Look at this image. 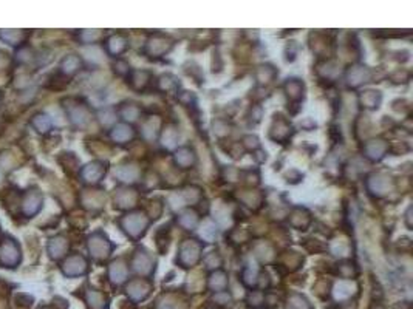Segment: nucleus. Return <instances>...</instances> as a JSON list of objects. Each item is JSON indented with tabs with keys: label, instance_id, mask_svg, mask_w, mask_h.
<instances>
[{
	"label": "nucleus",
	"instance_id": "7c9ffc66",
	"mask_svg": "<svg viewBox=\"0 0 413 309\" xmlns=\"http://www.w3.org/2000/svg\"><path fill=\"white\" fill-rule=\"evenodd\" d=\"M227 286V274L221 269H217L214 271L211 275H209V280H208V288L214 292H223Z\"/></svg>",
	"mask_w": 413,
	"mask_h": 309
},
{
	"label": "nucleus",
	"instance_id": "ea45409f",
	"mask_svg": "<svg viewBox=\"0 0 413 309\" xmlns=\"http://www.w3.org/2000/svg\"><path fill=\"white\" fill-rule=\"evenodd\" d=\"M159 127H161V124H159V122L153 124V116H150L147 121H144L143 128H141L144 138H146V139H153V138H156V136L159 135Z\"/></svg>",
	"mask_w": 413,
	"mask_h": 309
},
{
	"label": "nucleus",
	"instance_id": "a878e982",
	"mask_svg": "<svg viewBox=\"0 0 413 309\" xmlns=\"http://www.w3.org/2000/svg\"><path fill=\"white\" fill-rule=\"evenodd\" d=\"M382 102V95L378 90H365L359 95V104L365 110H376Z\"/></svg>",
	"mask_w": 413,
	"mask_h": 309
},
{
	"label": "nucleus",
	"instance_id": "4d7b16f0",
	"mask_svg": "<svg viewBox=\"0 0 413 309\" xmlns=\"http://www.w3.org/2000/svg\"><path fill=\"white\" fill-rule=\"evenodd\" d=\"M297 53H299V45L297 42H288V45L285 47V60L286 62H292L297 57Z\"/></svg>",
	"mask_w": 413,
	"mask_h": 309
},
{
	"label": "nucleus",
	"instance_id": "473e14b6",
	"mask_svg": "<svg viewBox=\"0 0 413 309\" xmlns=\"http://www.w3.org/2000/svg\"><path fill=\"white\" fill-rule=\"evenodd\" d=\"M159 135H161V144H163L164 148L170 150V148L176 147V142H178V138H180L176 127L166 125L161 131H159Z\"/></svg>",
	"mask_w": 413,
	"mask_h": 309
},
{
	"label": "nucleus",
	"instance_id": "49530a36",
	"mask_svg": "<svg viewBox=\"0 0 413 309\" xmlns=\"http://www.w3.org/2000/svg\"><path fill=\"white\" fill-rule=\"evenodd\" d=\"M240 144L245 150H249V151H256L257 148H260V141L256 135H245Z\"/></svg>",
	"mask_w": 413,
	"mask_h": 309
},
{
	"label": "nucleus",
	"instance_id": "a19ab883",
	"mask_svg": "<svg viewBox=\"0 0 413 309\" xmlns=\"http://www.w3.org/2000/svg\"><path fill=\"white\" fill-rule=\"evenodd\" d=\"M304 248L310 252V254H322L327 251V246L324 245L322 241L314 240V238H307L304 240Z\"/></svg>",
	"mask_w": 413,
	"mask_h": 309
},
{
	"label": "nucleus",
	"instance_id": "603ef678",
	"mask_svg": "<svg viewBox=\"0 0 413 309\" xmlns=\"http://www.w3.org/2000/svg\"><path fill=\"white\" fill-rule=\"evenodd\" d=\"M178 101L185 107H191V108L197 110V98L192 92H181L178 95Z\"/></svg>",
	"mask_w": 413,
	"mask_h": 309
},
{
	"label": "nucleus",
	"instance_id": "f704fd0d",
	"mask_svg": "<svg viewBox=\"0 0 413 309\" xmlns=\"http://www.w3.org/2000/svg\"><path fill=\"white\" fill-rule=\"evenodd\" d=\"M68 251V243L64 237H54L53 240H50L48 243V252L51 255V258L57 260L62 255H65V252Z\"/></svg>",
	"mask_w": 413,
	"mask_h": 309
},
{
	"label": "nucleus",
	"instance_id": "39448f33",
	"mask_svg": "<svg viewBox=\"0 0 413 309\" xmlns=\"http://www.w3.org/2000/svg\"><path fill=\"white\" fill-rule=\"evenodd\" d=\"M294 135V128L291 122L280 113H275L272 118V124L269 127V138L274 142L286 144Z\"/></svg>",
	"mask_w": 413,
	"mask_h": 309
},
{
	"label": "nucleus",
	"instance_id": "0e129e2a",
	"mask_svg": "<svg viewBox=\"0 0 413 309\" xmlns=\"http://www.w3.org/2000/svg\"><path fill=\"white\" fill-rule=\"evenodd\" d=\"M398 248L401 249V252H410V248H411V241L410 238H399V243H398Z\"/></svg>",
	"mask_w": 413,
	"mask_h": 309
},
{
	"label": "nucleus",
	"instance_id": "3c124183",
	"mask_svg": "<svg viewBox=\"0 0 413 309\" xmlns=\"http://www.w3.org/2000/svg\"><path fill=\"white\" fill-rule=\"evenodd\" d=\"M149 204H150V206H149L147 212H149V218H150V221H152V219H156V218L161 216V213H163V204H161V200H152Z\"/></svg>",
	"mask_w": 413,
	"mask_h": 309
},
{
	"label": "nucleus",
	"instance_id": "f257e3e1",
	"mask_svg": "<svg viewBox=\"0 0 413 309\" xmlns=\"http://www.w3.org/2000/svg\"><path fill=\"white\" fill-rule=\"evenodd\" d=\"M120 226L129 238L140 241L150 226V218L143 212H132L120 219Z\"/></svg>",
	"mask_w": 413,
	"mask_h": 309
},
{
	"label": "nucleus",
	"instance_id": "72a5a7b5",
	"mask_svg": "<svg viewBox=\"0 0 413 309\" xmlns=\"http://www.w3.org/2000/svg\"><path fill=\"white\" fill-rule=\"evenodd\" d=\"M169 243H170V230L169 226H163L159 227L155 234V245L159 254H166L169 249Z\"/></svg>",
	"mask_w": 413,
	"mask_h": 309
},
{
	"label": "nucleus",
	"instance_id": "ddd939ff",
	"mask_svg": "<svg viewBox=\"0 0 413 309\" xmlns=\"http://www.w3.org/2000/svg\"><path fill=\"white\" fill-rule=\"evenodd\" d=\"M316 73L322 81L334 82L340 76V65L334 59H322L316 63Z\"/></svg>",
	"mask_w": 413,
	"mask_h": 309
},
{
	"label": "nucleus",
	"instance_id": "f3484780",
	"mask_svg": "<svg viewBox=\"0 0 413 309\" xmlns=\"http://www.w3.org/2000/svg\"><path fill=\"white\" fill-rule=\"evenodd\" d=\"M173 161L183 170L192 169L197 164V153H195V150L191 145L178 147L175 150V154H173Z\"/></svg>",
	"mask_w": 413,
	"mask_h": 309
},
{
	"label": "nucleus",
	"instance_id": "412c9836",
	"mask_svg": "<svg viewBox=\"0 0 413 309\" xmlns=\"http://www.w3.org/2000/svg\"><path fill=\"white\" fill-rule=\"evenodd\" d=\"M114 176L127 184H133L136 181H140L141 178V170L136 164H123L118 167V170L114 172Z\"/></svg>",
	"mask_w": 413,
	"mask_h": 309
},
{
	"label": "nucleus",
	"instance_id": "f8f14e48",
	"mask_svg": "<svg viewBox=\"0 0 413 309\" xmlns=\"http://www.w3.org/2000/svg\"><path fill=\"white\" fill-rule=\"evenodd\" d=\"M283 92H285L289 104H299L301 105V102L304 99V95H305V84L299 78H288L283 82Z\"/></svg>",
	"mask_w": 413,
	"mask_h": 309
},
{
	"label": "nucleus",
	"instance_id": "5fc2aeb1",
	"mask_svg": "<svg viewBox=\"0 0 413 309\" xmlns=\"http://www.w3.org/2000/svg\"><path fill=\"white\" fill-rule=\"evenodd\" d=\"M410 150L408 144L407 142H402V141H395L392 144H388V151L390 153H393L395 157H398V154H404Z\"/></svg>",
	"mask_w": 413,
	"mask_h": 309
},
{
	"label": "nucleus",
	"instance_id": "bf43d9fd",
	"mask_svg": "<svg viewBox=\"0 0 413 309\" xmlns=\"http://www.w3.org/2000/svg\"><path fill=\"white\" fill-rule=\"evenodd\" d=\"M214 131L220 138H223V136H226L229 133V124L226 121H223V119H217L214 122Z\"/></svg>",
	"mask_w": 413,
	"mask_h": 309
},
{
	"label": "nucleus",
	"instance_id": "aec40b11",
	"mask_svg": "<svg viewBox=\"0 0 413 309\" xmlns=\"http://www.w3.org/2000/svg\"><path fill=\"white\" fill-rule=\"evenodd\" d=\"M62 269H64V274L70 275V277L82 275L87 272V261L81 255H72L65 260Z\"/></svg>",
	"mask_w": 413,
	"mask_h": 309
},
{
	"label": "nucleus",
	"instance_id": "864d4df0",
	"mask_svg": "<svg viewBox=\"0 0 413 309\" xmlns=\"http://www.w3.org/2000/svg\"><path fill=\"white\" fill-rule=\"evenodd\" d=\"M226 153L232 160H240L243 157V153H245V148L242 147L240 142H231V144H229V147L226 148Z\"/></svg>",
	"mask_w": 413,
	"mask_h": 309
},
{
	"label": "nucleus",
	"instance_id": "e433bc0d",
	"mask_svg": "<svg viewBox=\"0 0 413 309\" xmlns=\"http://www.w3.org/2000/svg\"><path fill=\"white\" fill-rule=\"evenodd\" d=\"M240 200L243 204H246L248 207L251 209H259L263 203V198L259 192L256 190H248V192H243L240 195Z\"/></svg>",
	"mask_w": 413,
	"mask_h": 309
},
{
	"label": "nucleus",
	"instance_id": "7ed1b4c3",
	"mask_svg": "<svg viewBox=\"0 0 413 309\" xmlns=\"http://www.w3.org/2000/svg\"><path fill=\"white\" fill-rule=\"evenodd\" d=\"M173 39L163 33H153L144 43L143 54L150 59H159L173 48Z\"/></svg>",
	"mask_w": 413,
	"mask_h": 309
},
{
	"label": "nucleus",
	"instance_id": "c03bdc74",
	"mask_svg": "<svg viewBox=\"0 0 413 309\" xmlns=\"http://www.w3.org/2000/svg\"><path fill=\"white\" fill-rule=\"evenodd\" d=\"M388 81L395 84V85H399V84H407L410 81V71L404 70V68H398L395 70L393 73L388 74Z\"/></svg>",
	"mask_w": 413,
	"mask_h": 309
},
{
	"label": "nucleus",
	"instance_id": "c756f323",
	"mask_svg": "<svg viewBox=\"0 0 413 309\" xmlns=\"http://www.w3.org/2000/svg\"><path fill=\"white\" fill-rule=\"evenodd\" d=\"M156 87H158V90L166 92V93H178L181 84L176 76L167 73V74L159 76V79L156 81Z\"/></svg>",
	"mask_w": 413,
	"mask_h": 309
},
{
	"label": "nucleus",
	"instance_id": "b1692460",
	"mask_svg": "<svg viewBox=\"0 0 413 309\" xmlns=\"http://www.w3.org/2000/svg\"><path fill=\"white\" fill-rule=\"evenodd\" d=\"M200 213L194 209H185L176 215V223L185 230H194L198 226Z\"/></svg>",
	"mask_w": 413,
	"mask_h": 309
},
{
	"label": "nucleus",
	"instance_id": "393cba45",
	"mask_svg": "<svg viewBox=\"0 0 413 309\" xmlns=\"http://www.w3.org/2000/svg\"><path fill=\"white\" fill-rule=\"evenodd\" d=\"M275 76H277V70H275L272 65L269 63H262L256 68L254 71V78L259 84V87H266L271 82H274Z\"/></svg>",
	"mask_w": 413,
	"mask_h": 309
},
{
	"label": "nucleus",
	"instance_id": "9d476101",
	"mask_svg": "<svg viewBox=\"0 0 413 309\" xmlns=\"http://www.w3.org/2000/svg\"><path fill=\"white\" fill-rule=\"evenodd\" d=\"M153 82V74L149 70H132L127 76V84L132 90L138 93H144Z\"/></svg>",
	"mask_w": 413,
	"mask_h": 309
},
{
	"label": "nucleus",
	"instance_id": "a211bd4d",
	"mask_svg": "<svg viewBox=\"0 0 413 309\" xmlns=\"http://www.w3.org/2000/svg\"><path fill=\"white\" fill-rule=\"evenodd\" d=\"M107 172V164L101 161L90 163L82 170V180L88 184H98Z\"/></svg>",
	"mask_w": 413,
	"mask_h": 309
},
{
	"label": "nucleus",
	"instance_id": "cd10ccee",
	"mask_svg": "<svg viewBox=\"0 0 413 309\" xmlns=\"http://www.w3.org/2000/svg\"><path fill=\"white\" fill-rule=\"evenodd\" d=\"M336 274L340 278L345 280H355L359 275V268L358 264L351 260H342L336 264Z\"/></svg>",
	"mask_w": 413,
	"mask_h": 309
},
{
	"label": "nucleus",
	"instance_id": "0eeeda50",
	"mask_svg": "<svg viewBox=\"0 0 413 309\" xmlns=\"http://www.w3.org/2000/svg\"><path fill=\"white\" fill-rule=\"evenodd\" d=\"M367 189H369L372 195L382 198L393 190V180L384 172L373 173L372 176H369V180H367Z\"/></svg>",
	"mask_w": 413,
	"mask_h": 309
},
{
	"label": "nucleus",
	"instance_id": "a18cd8bd",
	"mask_svg": "<svg viewBox=\"0 0 413 309\" xmlns=\"http://www.w3.org/2000/svg\"><path fill=\"white\" fill-rule=\"evenodd\" d=\"M240 178H243L245 183L249 184V186H257L260 183V172L259 170H252V169L242 170L240 172Z\"/></svg>",
	"mask_w": 413,
	"mask_h": 309
},
{
	"label": "nucleus",
	"instance_id": "13d9d810",
	"mask_svg": "<svg viewBox=\"0 0 413 309\" xmlns=\"http://www.w3.org/2000/svg\"><path fill=\"white\" fill-rule=\"evenodd\" d=\"M33 124H34V127H36L39 131H47V130H50V127H51L50 118H48V116H45V115L36 116V119H34Z\"/></svg>",
	"mask_w": 413,
	"mask_h": 309
},
{
	"label": "nucleus",
	"instance_id": "052dcab7",
	"mask_svg": "<svg viewBox=\"0 0 413 309\" xmlns=\"http://www.w3.org/2000/svg\"><path fill=\"white\" fill-rule=\"evenodd\" d=\"M101 37V33L98 30H87L82 33V40L85 43H90V42H95Z\"/></svg>",
	"mask_w": 413,
	"mask_h": 309
},
{
	"label": "nucleus",
	"instance_id": "37998d69",
	"mask_svg": "<svg viewBox=\"0 0 413 309\" xmlns=\"http://www.w3.org/2000/svg\"><path fill=\"white\" fill-rule=\"evenodd\" d=\"M257 278H259V272L256 269H252L251 266L245 268L242 272V281L248 286V288H252V286H257Z\"/></svg>",
	"mask_w": 413,
	"mask_h": 309
},
{
	"label": "nucleus",
	"instance_id": "1a4fd4ad",
	"mask_svg": "<svg viewBox=\"0 0 413 309\" xmlns=\"http://www.w3.org/2000/svg\"><path fill=\"white\" fill-rule=\"evenodd\" d=\"M138 203H140V193H138V190L130 187H120L118 190H114V207L127 210L136 207Z\"/></svg>",
	"mask_w": 413,
	"mask_h": 309
},
{
	"label": "nucleus",
	"instance_id": "c9c22d12",
	"mask_svg": "<svg viewBox=\"0 0 413 309\" xmlns=\"http://www.w3.org/2000/svg\"><path fill=\"white\" fill-rule=\"evenodd\" d=\"M120 115L126 119V121H130V122H135L140 119L141 116V107L138 104H133V102H124L121 110H120Z\"/></svg>",
	"mask_w": 413,
	"mask_h": 309
},
{
	"label": "nucleus",
	"instance_id": "2eb2a0df",
	"mask_svg": "<svg viewBox=\"0 0 413 309\" xmlns=\"http://www.w3.org/2000/svg\"><path fill=\"white\" fill-rule=\"evenodd\" d=\"M304 264V257L299 252L285 251L279 258H275V269H285L286 272H294Z\"/></svg>",
	"mask_w": 413,
	"mask_h": 309
},
{
	"label": "nucleus",
	"instance_id": "5701e85b",
	"mask_svg": "<svg viewBox=\"0 0 413 309\" xmlns=\"http://www.w3.org/2000/svg\"><path fill=\"white\" fill-rule=\"evenodd\" d=\"M105 48L111 56H121L129 48V40L124 34H113L107 39Z\"/></svg>",
	"mask_w": 413,
	"mask_h": 309
},
{
	"label": "nucleus",
	"instance_id": "8fccbe9b",
	"mask_svg": "<svg viewBox=\"0 0 413 309\" xmlns=\"http://www.w3.org/2000/svg\"><path fill=\"white\" fill-rule=\"evenodd\" d=\"M248 118H249V122H251L252 125L259 124V122L262 121V118H263V108H262V105H259V104H254V105H252L251 110H249Z\"/></svg>",
	"mask_w": 413,
	"mask_h": 309
},
{
	"label": "nucleus",
	"instance_id": "e2e57ef3",
	"mask_svg": "<svg viewBox=\"0 0 413 309\" xmlns=\"http://www.w3.org/2000/svg\"><path fill=\"white\" fill-rule=\"evenodd\" d=\"M304 178V175L301 172H297V170H291L288 175H286V181L291 183V184H297V183H301Z\"/></svg>",
	"mask_w": 413,
	"mask_h": 309
},
{
	"label": "nucleus",
	"instance_id": "4c0bfd02",
	"mask_svg": "<svg viewBox=\"0 0 413 309\" xmlns=\"http://www.w3.org/2000/svg\"><path fill=\"white\" fill-rule=\"evenodd\" d=\"M61 67H62V71L65 74H73L81 68V59L78 56H75V54H70V56H67L62 60Z\"/></svg>",
	"mask_w": 413,
	"mask_h": 309
},
{
	"label": "nucleus",
	"instance_id": "c85d7f7f",
	"mask_svg": "<svg viewBox=\"0 0 413 309\" xmlns=\"http://www.w3.org/2000/svg\"><path fill=\"white\" fill-rule=\"evenodd\" d=\"M108 277L114 284H121L127 280V264L123 260H116L110 264Z\"/></svg>",
	"mask_w": 413,
	"mask_h": 309
},
{
	"label": "nucleus",
	"instance_id": "79ce46f5",
	"mask_svg": "<svg viewBox=\"0 0 413 309\" xmlns=\"http://www.w3.org/2000/svg\"><path fill=\"white\" fill-rule=\"evenodd\" d=\"M204 266L208 268V269H220L221 268V264H223V258L218 252H209L208 255L204 257Z\"/></svg>",
	"mask_w": 413,
	"mask_h": 309
},
{
	"label": "nucleus",
	"instance_id": "69168bd1",
	"mask_svg": "<svg viewBox=\"0 0 413 309\" xmlns=\"http://www.w3.org/2000/svg\"><path fill=\"white\" fill-rule=\"evenodd\" d=\"M252 153H254V154H252V157H254V160H256L259 164L265 163V161H266V158H268V157H266V151H265L263 148H257L256 151H252Z\"/></svg>",
	"mask_w": 413,
	"mask_h": 309
},
{
	"label": "nucleus",
	"instance_id": "6ab92c4d",
	"mask_svg": "<svg viewBox=\"0 0 413 309\" xmlns=\"http://www.w3.org/2000/svg\"><path fill=\"white\" fill-rule=\"evenodd\" d=\"M152 291V283L149 278H135L127 286V294L133 300H144Z\"/></svg>",
	"mask_w": 413,
	"mask_h": 309
},
{
	"label": "nucleus",
	"instance_id": "de8ad7c7",
	"mask_svg": "<svg viewBox=\"0 0 413 309\" xmlns=\"http://www.w3.org/2000/svg\"><path fill=\"white\" fill-rule=\"evenodd\" d=\"M113 68H114V73H116L118 76H123V78H127L130 74V71H132L129 62L124 60V59H118L116 62H114Z\"/></svg>",
	"mask_w": 413,
	"mask_h": 309
},
{
	"label": "nucleus",
	"instance_id": "423d86ee",
	"mask_svg": "<svg viewBox=\"0 0 413 309\" xmlns=\"http://www.w3.org/2000/svg\"><path fill=\"white\" fill-rule=\"evenodd\" d=\"M113 245L102 232H95L88 238V251L90 255L98 261H104L110 257Z\"/></svg>",
	"mask_w": 413,
	"mask_h": 309
},
{
	"label": "nucleus",
	"instance_id": "6e6d98bb",
	"mask_svg": "<svg viewBox=\"0 0 413 309\" xmlns=\"http://www.w3.org/2000/svg\"><path fill=\"white\" fill-rule=\"evenodd\" d=\"M189 67H192V70H189V68H186L185 67V71L192 78V79H195V82L197 84H201V81L204 79V76H203V73H201V68H200V65L198 63H195V62H189Z\"/></svg>",
	"mask_w": 413,
	"mask_h": 309
},
{
	"label": "nucleus",
	"instance_id": "20e7f679",
	"mask_svg": "<svg viewBox=\"0 0 413 309\" xmlns=\"http://www.w3.org/2000/svg\"><path fill=\"white\" fill-rule=\"evenodd\" d=\"M130 266L136 274L143 275V278H149L155 274V266L156 261L150 255V252L144 248H138L133 252V257L130 260Z\"/></svg>",
	"mask_w": 413,
	"mask_h": 309
},
{
	"label": "nucleus",
	"instance_id": "6e6552de",
	"mask_svg": "<svg viewBox=\"0 0 413 309\" xmlns=\"http://www.w3.org/2000/svg\"><path fill=\"white\" fill-rule=\"evenodd\" d=\"M347 85L350 88H358L367 82H373L375 79V73L369 68L365 67V65H361V63H356V65H351L347 71Z\"/></svg>",
	"mask_w": 413,
	"mask_h": 309
},
{
	"label": "nucleus",
	"instance_id": "680f3d73",
	"mask_svg": "<svg viewBox=\"0 0 413 309\" xmlns=\"http://www.w3.org/2000/svg\"><path fill=\"white\" fill-rule=\"evenodd\" d=\"M212 71L214 73H220L223 70V59L220 56V51H214L212 54Z\"/></svg>",
	"mask_w": 413,
	"mask_h": 309
},
{
	"label": "nucleus",
	"instance_id": "f03ea898",
	"mask_svg": "<svg viewBox=\"0 0 413 309\" xmlns=\"http://www.w3.org/2000/svg\"><path fill=\"white\" fill-rule=\"evenodd\" d=\"M203 257V245L198 240L194 238H186L181 241V245L178 248V255H176V264L183 269L194 268L200 263Z\"/></svg>",
	"mask_w": 413,
	"mask_h": 309
},
{
	"label": "nucleus",
	"instance_id": "9b49d317",
	"mask_svg": "<svg viewBox=\"0 0 413 309\" xmlns=\"http://www.w3.org/2000/svg\"><path fill=\"white\" fill-rule=\"evenodd\" d=\"M387 151H388V144L384 139H381V138L367 141L365 145H364V148H362V154L369 161H372V163L381 161L385 157Z\"/></svg>",
	"mask_w": 413,
	"mask_h": 309
},
{
	"label": "nucleus",
	"instance_id": "09e8293b",
	"mask_svg": "<svg viewBox=\"0 0 413 309\" xmlns=\"http://www.w3.org/2000/svg\"><path fill=\"white\" fill-rule=\"evenodd\" d=\"M217 234H218L217 226H215L212 221H206V223L203 224V227H201V237H203L204 240L211 241V240H214V238L217 237Z\"/></svg>",
	"mask_w": 413,
	"mask_h": 309
},
{
	"label": "nucleus",
	"instance_id": "4468645a",
	"mask_svg": "<svg viewBox=\"0 0 413 309\" xmlns=\"http://www.w3.org/2000/svg\"><path fill=\"white\" fill-rule=\"evenodd\" d=\"M67 112H68V116H70L72 124L76 125L78 128L88 125L91 121V112L87 108L85 104H79V102L70 104L67 107Z\"/></svg>",
	"mask_w": 413,
	"mask_h": 309
},
{
	"label": "nucleus",
	"instance_id": "338daca9",
	"mask_svg": "<svg viewBox=\"0 0 413 309\" xmlns=\"http://www.w3.org/2000/svg\"><path fill=\"white\" fill-rule=\"evenodd\" d=\"M405 226L408 230H411V207H408L405 212Z\"/></svg>",
	"mask_w": 413,
	"mask_h": 309
},
{
	"label": "nucleus",
	"instance_id": "58836bf2",
	"mask_svg": "<svg viewBox=\"0 0 413 309\" xmlns=\"http://www.w3.org/2000/svg\"><path fill=\"white\" fill-rule=\"evenodd\" d=\"M256 257L262 261V263H271L274 258H275V254H274V249L271 245H265V243H262V245L256 246Z\"/></svg>",
	"mask_w": 413,
	"mask_h": 309
},
{
	"label": "nucleus",
	"instance_id": "2f4dec72",
	"mask_svg": "<svg viewBox=\"0 0 413 309\" xmlns=\"http://www.w3.org/2000/svg\"><path fill=\"white\" fill-rule=\"evenodd\" d=\"M310 42H311V50L317 54H328V47H330V39L322 34V33H313L310 36ZM328 59V57H325Z\"/></svg>",
	"mask_w": 413,
	"mask_h": 309
},
{
	"label": "nucleus",
	"instance_id": "4be33fe9",
	"mask_svg": "<svg viewBox=\"0 0 413 309\" xmlns=\"http://www.w3.org/2000/svg\"><path fill=\"white\" fill-rule=\"evenodd\" d=\"M135 128L130 125V124H116L111 131H110V136L114 142L118 144H126V142H130L133 138H135Z\"/></svg>",
	"mask_w": 413,
	"mask_h": 309
},
{
	"label": "nucleus",
	"instance_id": "dca6fc26",
	"mask_svg": "<svg viewBox=\"0 0 413 309\" xmlns=\"http://www.w3.org/2000/svg\"><path fill=\"white\" fill-rule=\"evenodd\" d=\"M313 223V216L308 209L296 206L289 213V224L297 230H307Z\"/></svg>",
	"mask_w": 413,
	"mask_h": 309
},
{
	"label": "nucleus",
	"instance_id": "bb28decb",
	"mask_svg": "<svg viewBox=\"0 0 413 309\" xmlns=\"http://www.w3.org/2000/svg\"><path fill=\"white\" fill-rule=\"evenodd\" d=\"M178 198H180V206H194L201 203L203 200L201 190L195 186H191L188 189H183L181 192H178Z\"/></svg>",
	"mask_w": 413,
	"mask_h": 309
}]
</instances>
